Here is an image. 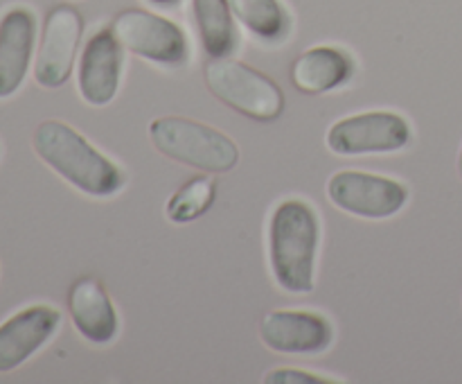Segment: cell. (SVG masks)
I'll return each instance as SVG.
<instances>
[{"label":"cell","mask_w":462,"mask_h":384,"mask_svg":"<svg viewBox=\"0 0 462 384\" xmlns=\"http://www.w3.org/2000/svg\"><path fill=\"white\" fill-rule=\"evenodd\" d=\"M32 147L45 165L90 197H111L126 181L111 158L61 120L41 122L32 136Z\"/></svg>","instance_id":"6da1fadb"},{"label":"cell","mask_w":462,"mask_h":384,"mask_svg":"<svg viewBox=\"0 0 462 384\" xmlns=\"http://www.w3.org/2000/svg\"><path fill=\"white\" fill-rule=\"evenodd\" d=\"M320 224L314 208L302 199H284L269 220V260L273 278L284 292L310 294L314 289Z\"/></svg>","instance_id":"7a4b0ae2"},{"label":"cell","mask_w":462,"mask_h":384,"mask_svg":"<svg viewBox=\"0 0 462 384\" xmlns=\"http://www.w3.org/2000/svg\"><path fill=\"white\" fill-rule=\"evenodd\" d=\"M149 138L162 156L208 174H224L239 163V147L233 138L189 117H156L149 125Z\"/></svg>","instance_id":"3957f363"},{"label":"cell","mask_w":462,"mask_h":384,"mask_svg":"<svg viewBox=\"0 0 462 384\" xmlns=\"http://www.w3.org/2000/svg\"><path fill=\"white\" fill-rule=\"evenodd\" d=\"M206 86L226 107L260 122H273L284 113V95L264 72L244 61L219 57L206 63Z\"/></svg>","instance_id":"277c9868"},{"label":"cell","mask_w":462,"mask_h":384,"mask_svg":"<svg viewBox=\"0 0 462 384\" xmlns=\"http://www.w3.org/2000/svg\"><path fill=\"white\" fill-rule=\"evenodd\" d=\"M413 138L409 120L393 111H365L337 120L328 129V149L337 156L400 152Z\"/></svg>","instance_id":"5b68a950"},{"label":"cell","mask_w":462,"mask_h":384,"mask_svg":"<svg viewBox=\"0 0 462 384\" xmlns=\"http://www.w3.org/2000/svg\"><path fill=\"white\" fill-rule=\"evenodd\" d=\"M328 199L347 215L364 220H388L409 201V188L391 176L343 170L328 181Z\"/></svg>","instance_id":"8992f818"},{"label":"cell","mask_w":462,"mask_h":384,"mask_svg":"<svg viewBox=\"0 0 462 384\" xmlns=\"http://www.w3.org/2000/svg\"><path fill=\"white\" fill-rule=\"evenodd\" d=\"M125 50L161 66H180L188 59V39L174 21L147 9H125L111 23Z\"/></svg>","instance_id":"52a82bcc"},{"label":"cell","mask_w":462,"mask_h":384,"mask_svg":"<svg viewBox=\"0 0 462 384\" xmlns=\"http://www.w3.org/2000/svg\"><path fill=\"white\" fill-rule=\"evenodd\" d=\"M81 32H84L81 14L70 5H57L45 16L34 61L36 84L43 89H59L70 80Z\"/></svg>","instance_id":"ba28073f"},{"label":"cell","mask_w":462,"mask_h":384,"mask_svg":"<svg viewBox=\"0 0 462 384\" xmlns=\"http://www.w3.org/2000/svg\"><path fill=\"white\" fill-rule=\"evenodd\" d=\"M260 337L282 355H319L332 346L334 328L319 312L273 310L262 319Z\"/></svg>","instance_id":"9c48e42d"},{"label":"cell","mask_w":462,"mask_h":384,"mask_svg":"<svg viewBox=\"0 0 462 384\" xmlns=\"http://www.w3.org/2000/svg\"><path fill=\"white\" fill-rule=\"evenodd\" d=\"M61 325L52 305H30L0 323V373H12L41 351Z\"/></svg>","instance_id":"30bf717a"},{"label":"cell","mask_w":462,"mask_h":384,"mask_svg":"<svg viewBox=\"0 0 462 384\" xmlns=\"http://www.w3.org/2000/svg\"><path fill=\"white\" fill-rule=\"evenodd\" d=\"M122 45L111 30H99L79 57V95L90 107H106L120 89Z\"/></svg>","instance_id":"8fae6325"},{"label":"cell","mask_w":462,"mask_h":384,"mask_svg":"<svg viewBox=\"0 0 462 384\" xmlns=\"http://www.w3.org/2000/svg\"><path fill=\"white\" fill-rule=\"evenodd\" d=\"M36 41V18L14 7L0 16V99L12 98L25 81Z\"/></svg>","instance_id":"7c38bea8"},{"label":"cell","mask_w":462,"mask_h":384,"mask_svg":"<svg viewBox=\"0 0 462 384\" xmlns=\"http://www.w3.org/2000/svg\"><path fill=\"white\" fill-rule=\"evenodd\" d=\"M68 310L77 332L90 343H108L116 339L117 312L99 280H75L68 292Z\"/></svg>","instance_id":"4fadbf2b"},{"label":"cell","mask_w":462,"mask_h":384,"mask_svg":"<svg viewBox=\"0 0 462 384\" xmlns=\"http://www.w3.org/2000/svg\"><path fill=\"white\" fill-rule=\"evenodd\" d=\"M355 63L334 45H316L302 52L291 66V84L305 95H320L347 84Z\"/></svg>","instance_id":"5bb4252c"},{"label":"cell","mask_w":462,"mask_h":384,"mask_svg":"<svg viewBox=\"0 0 462 384\" xmlns=\"http://www.w3.org/2000/svg\"><path fill=\"white\" fill-rule=\"evenodd\" d=\"M199 39L210 59L228 57L235 50L233 9L228 0H192Z\"/></svg>","instance_id":"9a60e30c"},{"label":"cell","mask_w":462,"mask_h":384,"mask_svg":"<svg viewBox=\"0 0 462 384\" xmlns=\"http://www.w3.org/2000/svg\"><path fill=\"white\" fill-rule=\"evenodd\" d=\"M230 9L244 27L266 43L289 34V14L280 0H228Z\"/></svg>","instance_id":"2e32d148"},{"label":"cell","mask_w":462,"mask_h":384,"mask_svg":"<svg viewBox=\"0 0 462 384\" xmlns=\"http://www.w3.org/2000/svg\"><path fill=\"white\" fill-rule=\"evenodd\" d=\"M217 199V183L212 176H194L180 185L167 201V217L174 224H188L197 217L206 215Z\"/></svg>","instance_id":"e0dca14e"},{"label":"cell","mask_w":462,"mask_h":384,"mask_svg":"<svg viewBox=\"0 0 462 384\" xmlns=\"http://www.w3.org/2000/svg\"><path fill=\"white\" fill-rule=\"evenodd\" d=\"M266 384H334L338 379L325 378V375H316L311 370L302 369H275L264 375Z\"/></svg>","instance_id":"ac0fdd59"},{"label":"cell","mask_w":462,"mask_h":384,"mask_svg":"<svg viewBox=\"0 0 462 384\" xmlns=\"http://www.w3.org/2000/svg\"><path fill=\"white\" fill-rule=\"evenodd\" d=\"M149 3H153V5H174V3H179V0H149Z\"/></svg>","instance_id":"d6986e66"},{"label":"cell","mask_w":462,"mask_h":384,"mask_svg":"<svg viewBox=\"0 0 462 384\" xmlns=\"http://www.w3.org/2000/svg\"><path fill=\"white\" fill-rule=\"evenodd\" d=\"M458 174H460V179H462V147H460V154H458Z\"/></svg>","instance_id":"ffe728a7"}]
</instances>
